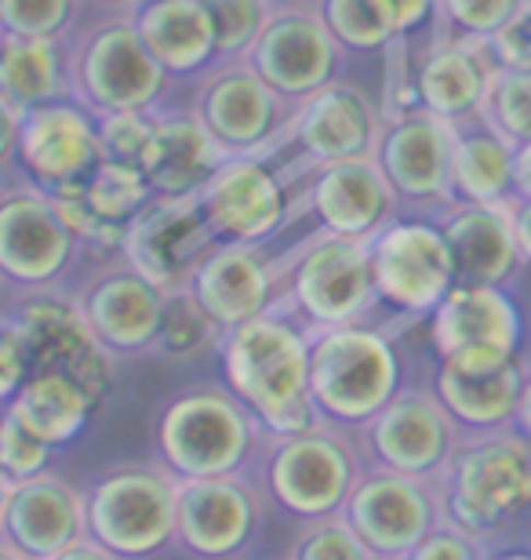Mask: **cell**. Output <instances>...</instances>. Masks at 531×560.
<instances>
[{
	"instance_id": "6da1fadb",
	"label": "cell",
	"mask_w": 531,
	"mask_h": 560,
	"mask_svg": "<svg viewBox=\"0 0 531 560\" xmlns=\"http://www.w3.org/2000/svg\"><path fill=\"white\" fill-rule=\"evenodd\" d=\"M222 375L269 433H299L321 425L310 389V335L277 313L222 331Z\"/></svg>"
},
{
	"instance_id": "7a4b0ae2",
	"label": "cell",
	"mask_w": 531,
	"mask_h": 560,
	"mask_svg": "<svg viewBox=\"0 0 531 560\" xmlns=\"http://www.w3.org/2000/svg\"><path fill=\"white\" fill-rule=\"evenodd\" d=\"M310 389L321 419L368 425L401 394V361L386 335L332 324L310 335Z\"/></svg>"
},
{
	"instance_id": "3957f363",
	"label": "cell",
	"mask_w": 531,
	"mask_h": 560,
	"mask_svg": "<svg viewBox=\"0 0 531 560\" xmlns=\"http://www.w3.org/2000/svg\"><path fill=\"white\" fill-rule=\"evenodd\" d=\"M84 502L88 535L113 557L157 553L178 532V477L168 466L106 469Z\"/></svg>"
},
{
	"instance_id": "277c9868",
	"label": "cell",
	"mask_w": 531,
	"mask_h": 560,
	"mask_svg": "<svg viewBox=\"0 0 531 560\" xmlns=\"http://www.w3.org/2000/svg\"><path fill=\"white\" fill-rule=\"evenodd\" d=\"M252 408L226 389H189L161 411L157 452L175 477L236 474L252 452Z\"/></svg>"
},
{
	"instance_id": "5b68a950",
	"label": "cell",
	"mask_w": 531,
	"mask_h": 560,
	"mask_svg": "<svg viewBox=\"0 0 531 560\" xmlns=\"http://www.w3.org/2000/svg\"><path fill=\"white\" fill-rule=\"evenodd\" d=\"M168 73L153 51L146 48L131 19L99 22L81 37L70 62V84L77 103L103 114H128L142 109L161 98L168 88Z\"/></svg>"
},
{
	"instance_id": "8992f818",
	"label": "cell",
	"mask_w": 531,
	"mask_h": 560,
	"mask_svg": "<svg viewBox=\"0 0 531 560\" xmlns=\"http://www.w3.org/2000/svg\"><path fill=\"white\" fill-rule=\"evenodd\" d=\"M531 506V436L492 433L448 463V521L484 535Z\"/></svg>"
},
{
	"instance_id": "52a82bcc",
	"label": "cell",
	"mask_w": 531,
	"mask_h": 560,
	"mask_svg": "<svg viewBox=\"0 0 531 560\" xmlns=\"http://www.w3.org/2000/svg\"><path fill=\"white\" fill-rule=\"evenodd\" d=\"M360 480L357 455L343 436L321 430L277 433L266 458V485L288 513L302 521L335 517Z\"/></svg>"
},
{
	"instance_id": "ba28073f",
	"label": "cell",
	"mask_w": 531,
	"mask_h": 560,
	"mask_svg": "<svg viewBox=\"0 0 531 560\" xmlns=\"http://www.w3.org/2000/svg\"><path fill=\"white\" fill-rule=\"evenodd\" d=\"M0 557L59 560L88 535V502L66 480L37 474L0 480Z\"/></svg>"
},
{
	"instance_id": "9c48e42d",
	"label": "cell",
	"mask_w": 531,
	"mask_h": 560,
	"mask_svg": "<svg viewBox=\"0 0 531 560\" xmlns=\"http://www.w3.org/2000/svg\"><path fill=\"white\" fill-rule=\"evenodd\" d=\"M371 244L379 299L401 313H434L459 284L448 237L429 222H393L382 226Z\"/></svg>"
},
{
	"instance_id": "30bf717a",
	"label": "cell",
	"mask_w": 531,
	"mask_h": 560,
	"mask_svg": "<svg viewBox=\"0 0 531 560\" xmlns=\"http://www.w3.org/2000/svg\"><path fill=\"white\" fill-rule=\"evenodd\" d=\"M291 302L307 313L313 328L360 320L379 302L376 270H371V244L324 233V241L302 252V259L296 262Z\"/></svg>"
},
{
	"instance_id": "8fae6325",
	"label": "cell",
	"mask_w": 531,
	"mask_h": 560,
	"mask_svg": "<svg viewBox=\"0 0 531 560\" xmlns=\"http://www.w3.org/2000/svg\"><path fill=\"white\" fill-rule=\"evenodd\" d=\"M247 62L266 77L285 98H307L318 88L332 84L343 62V44L318 8H274L266 30L258 33Z\"/></svg>"
},
{
	"instance_id": "7c38bea8",
	"label": "cell",
	"mask_w": 531,
	"mask_h": 560,
	"mask_svg": "<svg viewBox=\"0 0 531 560\" xmlns=\"http://www.w3.org/2000/svg\"><path fill=\"white\" fill-rule=\"evenodd\" d=\"M343 517L354 524L371 557H412L415 546L434 532L440 510L426 477L379 466V474H360Z\"/></svg>"
},
{
	"instance_id": "4fadbf2b",
	"label": "cell",
	"mask_w": 531,
	"mask_h": 560,
	"mask_svg": "<svg viewBox=\"0 0 531 560\" xmlns=\"http://www.w3.org/2000/svg\"><path fill=\"white\" fill-rule=\"evenodd\" d=\"M219 248L211 230L200 219L197 194L194 197H153L139 211L124 237V259L157 288L175 291L194 280L197 266Z\"/></svg>"
},
{
	"instance_id": "5bb4252c",
	"label": "cell",
	"mask_w": 531,
	"mask_h": 560,
	"mask_svg": "<svg viewBox=\"0 0 531 560\" xmlns=\"http://www.w3.org/2000/svg\"><path fill=\"white\" fill-rule=\"evenodd\" d=\"M197 208L219 244H258L285 222L288 197L255 153H236L197 189Z\"/></svg>"
},
{
	"instance_id": "9a60e30c",
	"label": "cell",
	"mask_w": 531,
	"mask_h": 560,
	"mask_svg": "<svg viewBox=\"0 0 531 560\" xmlns=\"http://www.w3.org/2000/svg\"><path fill=\"white\" fill-rule=\"evenodd\" d=\"M15 156L30 183L44 194L84 186L106 161L99 120L88 117L81 106L66 103H48L22 114Z\"/></svg>"
},
{
	"instance_id": "2e32d148",
	"label": "cell",
	"mask_w": 531,
	"mask_h": 560,
	"mask_svg": "<svg viewBox=\"0 0 531 560\" xmlns=\"http://www.w3.org/2000/svg\"><path fill=\"white\" fill-rule=\"evenodd\" d=\"M455 139H459L455 120L440 117L426 106H415L382 120L376 156L401 197L455 200L451 197Z\"/></svg>"
},
{
	"instance_id": "e0dca14e",
	"label": "cell",
	"mask_w": 531,
	"mask_h": 560,
	"mask_svg": "<svg viewBox=\"0 0 531 560\" xmlns=\"http://www.w3.org/2000/svg\"><path fill=\"white\" fill-rule=\"evenodd\" d=\"M285 98L263 73L247 66H219L197 95V117L230 156L255 153L277 139L285 120Z\"/></svg>"
},
{
	"instance_id": "ac0fdd59",
	"label": "cell",
	"mask_w": 531,
	"mask_h": 560,
	"mask_svg": "<svg viewBox=\"0 0 531 560\" xmlns=\"http://www.w3.org/2000/svg\"><path fill=\"white\" fill-rule=\"evenodd\" d=\"M77 233L44 189H8L0 205V270L15 284H51L73 259Z\"/></svg>"
},
{
	"instance_id": "d6986e66",
	"label": "cell",
	"mask_w": 531,
	"mask_h": 560,
	"mask_svg": "<svg viewBox=\"0 0 531 560\" xmlns=\"http://www.w3.org/2000/svg\"><path fill=\"white\" fill-rule=\"evenodd\" d=\"M15 320L30 339L33 372L59 368L92 394L95 405L106 397L113 383V350L95 339L81 306H70V302L59 299H30L15 310Z\"/></svg>"
},
{
	"instance_id": "ffe728a7",
	"label": "cell",
	"mask_w": 531,
	"mask_h": 560,
	"mask_svg": "<svg viewBox=\"0 0 531 560\" xmlns=\"http://www.w3.org/2000/svg\"><path fill=\"white\" fill-rule=\"evenodd\" d=\"M524 389V368L517 353L466 350L440 357L434 394L451 411V419L470 430H499L513 422Z\"/></svg>"
},
{
	"instance_id": "44dd1931",
	"label": "cell",
	"mask_w": 531,
	"mask_h": 560,
	"mask_svg": "<svg viewBox=\"0 0 531 560\" xmlns=\"http://www.w3.org/2000/svg\"><path fill=\"white\" fill-rule=\"evenodd\" d=\"M368 444L382 469L429 477L451 463L455 419L437 394H397L368 422Z\"/></svg>"
},
{
	"instance_id": "7402d4cb",
	"label": "cell",
	"mask_w": 531,
	"mask_h": 560,
	"mask_svg": "<svg viewBox=\"0 0 531 560\" xmlns=\"http://www.w3.org/2000/svg\"><path fill=\"white\" fill-rule=\"evenodd\" d=\"M393 183L376 153L318 164L310 183V211L324 233L371 241L393 211Z\"/></svg>"
},
{
	"instance_id": "603a6c76",
	"label": "cell",
	"mask_w": 531,
	"mask_h": 560,
	"mask_svg": "<svg viewBox=\"0 0 531 560\" xmlns=\"http://www.w3.org/2000/svg\"><path fill=\"white\" fill-rule=\"evenodd\" d=\"M258 499L236 474L178 477V532L183 550L197 557H230L252 539Z\"/></svg>"
},
{
	"instance_id": "cb8c5ba5",
	"label": "cell",
	"mask_w": 531,
	"mask_h": 560,
	"mask_svg": "<svg viewBox=\"0 0 531 560\" xmlns=\"http://www.w3.org/2000/svg\"><path fill=\"white\" fill-rule=\"evenodd\" d=\"M285 131L313 164H327L343 161V156L376 153L382 125L357 88L332 81L313 95L299 98Z\"/></svg>"
},
{
	"instance_id": "d4e9b609",
	"label": "cell",
	"mask_w": 531,
	"mask_h": 560,
	"mask_svg": "<svg viewBox=\"0 0 531 560\" xmlns=\"http://www.w3.org/2000/svg\"><path fill=\"white\" fill-rule=\"evenodd\" d=\"M164 288H157L150 277H142L128 262L124 270L99 277L81 295V313L92 324L95 339L113 353H139L153 350L157 328L164 313Z\"/></svg>"
},
{
	"instance_id": "484cf974",
	"label": "cell",
	"mask_w": 531,
	"mask_h": 560,
	"mask_svg": "<svg viewBox=\"0 0 531 560\" xmlns=\"http://www.w3.org/2000/svg\"><path fill=\"white\" fill-rule=\"evenodd\" d=\"M429 339L440 357L466 350H506L521 346V313L503 284H455L429 313Z\"/></svg>"
},
{
	"instance_id": "4316f807",
	"label": "cell",
	"mask_w": 531,
	"mask_h": 560,
	"mask_svg": "<svg viewBox=\"0 0 531 560\" xmlns=\"http://www.w3.org/2000/svg\"><path fill=\"white\" fill-rule=\"evenodd\" d=\"M455 259L459 284H506L521 266V244L513 230V205H477L459 200L440 222Z\"/></svg>"
},
{
	"instance_id": "83f0119b",
	"label": "cell",
	"mask_w": 531,
	"mask_h": 560,
	"mask_svg": "<svg viewBox=\"0 0 531 560\" xmlns=\"http://www.w3.org/2000/svg\"><path fill=\"white\" fill-rule=\"evenodd\" d=\"M186 288L200 299L219 331L255 320L274 302V273L255 244H219Z\"/></svg>"
},
{
	"instance_id": "f1b7e54d",
	"label": "cell",
	"mask_w": 531,
	"mask_h": 560,
	"mask_svg": "<svg viewBox=\"0 0 531 560\" xmlns=\"http://www.w3.org/2000/svg\"><path fill=\"white\" fill-rule=\"evenodd\" d=\"M219 139L211 136L205 120L194 114H164L153 117V139L146 150L142 175L150 178L157 197H194L226 161Z\"/></svg>"
},
{
	"instance_id": "f546056e",
	"label": "cell",
	"mask_w": 531,
	"mask_h": 560,
	"mask_svg": "<svg viewBox=\"0 0 531 560\" xmlns=\"http://www.w3.org/2000/svg\"><path fill=\"white\" fill-rule=\"evenodd\" d=\"M492 44L481 37L448 40L426 55L415 70V95L419 106L434 109L440 117L470 120L484 109L488 84L495 73Z\"/></svg>"
},
{
	"instance_id": "4dcf8cb0",
	"label": "cell",
	"mask_w": 531,
	"mask_h": 560,
	"mask_svg": "<svg viewBox=\"0 0 531 560\" xmlns=\"http://www.w3.org/2000/svg\"><path fill=\"white\" fill-rule=\"evenodd\" d=\"M131 22L153 59L172 77L197 73L211 59H219L215 22L205 0H142L131 11Z\"/></svg>"
},
{
	"instance_id": "1f68e13d",
	"label": "cell",
	"mask_w": 531,
	"mask_h": 560,
	"mask_svg": "<svg viewBox=\"0 0 531 560\" xmlns=\"http://www.w3.org/2000/svg\"><path fill=\"white\" fill-rule=\"evenodd\" d=\"M455 161H451V197L477 205H506L513 200V150L503 131H495L481 114L473 125L455 120Z\"/></svg>"
},
{
	"instance_id": "d6a6232c",
	"label": "cell",
	"mask_w": 531,
	"mask_h": 560,
	"mask_svg": "<svg viewBox=\"0 0 531 560\" xmlns=\"http://www.w3.org/2000/svg\"><path fill=\"white\" fill-rule=\"evenodd\" d=\"M4 408L15 411L51 447H62L77 441V433L88 425V416L95 411V400L73 375L59 372V368H48V372H33L26 378V386Z\"/></svg>"
},
{
	"instance_id": "836d02e7",
	"label": "cell",
	"mask_w": 531,
	"mask_h": 560,
	"mask_svg": "<svg viewBox=\"0 0 531 560\" xmlns=\"http://www.w3.org/2000/svg\"><path fill=\"white\" fill-rule=\"evenodd\" d=\"M62 51L55 37H22L4 33V51H0V95L4 106H15L22 114L48 103H62L70 92Z\"/></svg>"
},
{
	"instance_id": "e575fe53",
	"label": "cell",
	"mask_w": 531,
	"mask_h": 560,
	"mask_svg": "<svg viewBox=\"0 0 531 560\" xmlns=\"http://www.w3.org/2000/svg\"><path fill=\"white\" fill-rule=\"evenodd\" d=\"M84 197H88L92 215L99 219L95 244H103V248H124L128 226L139 219V211L150 205L157 194L142 172L103 161L95 167V175L84 183Z\"/></svg>"
},
{
	"instance_id": "d590c367",
	"label": "cell",
	"mask_w": 531,
	"mask_h": 560,
	"mask_svg": "<svg viewBox=\"0 0 531 560\" xmlns=\"http://www.w3.org/2000/svg\"><path fill=\"white\" fill-rule=\"evenodd\" d=\"M219 331V324L208 317V310L200 306V299L189 288H175L164 295L161 328H157L153 350L168 357H189L200 346L211 342V335Z\"/></svg>"
},
{
	"instance_id": "8d00e7d4",
	"label": "cell",
	"mask_w": 531,
	"mask_h": 560,
	"mask_svg": "<svg viewBox=\"0 0 531 560\" xmlns=\"http://www.w3.org/2000/svg\"><path fill=\"white\" fill-rule=\"evenodd\" d=\"M481 117L488 120L495 131H503L510 142H528L531 139V70L495 66Z\"/></svg>"
},
{
	"instance_id": "74e56055",
	"label": "cell",
	"mask_w": 531,
	"mask_h": 560,
	"mask_svg": "<svg viewBox=\"0 0 531 560\" xmlns=\"http://www.w3.org/2000/svg\"><path fill=\"white\" fill-rule=\"evenodd\" d=\"M205 8L215 22L219 59H247L277 4L274 0H205Z\"/></svg>"
},
{
	"instance_id": "f35d334b",
	"label": "cell",
	"mask_w": 531,
	"mask_h": 560,
	"mask_svg": "<svg viewBox=\"0 0 531 560\" xmlns=\"http://www.w3.org/2000/svg\"><path fill=\"white\" fill-rule=\"evenodd\" d=\"M318 11L349 51H379L393 44V33L382 22L376 0H318Z\"/></svg>"
},
{
	"instance_id": "ab89813d",
	"label": "cell",
	"mask_w": 531,
	"mask_h": 560,
	"mask_svg": "<svg viewBox=\"0 0 531 560\" xmlns=\"http://www.w3.org/2000/svg\"><path fill=\"white\" fill-rule=\"evenodd\" d=\"M51 444L22 422L15 411L4 408L0 422V480H30L48 469Z\"/></svg>"
},
{
	"instance_id": "60d3db41",
	"label": "cell",
	"mask_w": 531,
	"mask_h": 560,
	"mask_svg": "<svg viewBox=\"0 0 531 560\" xmlns=\"http://www.w3.org/2000/svg\"><path fill=\"white\" fill-rule=\"evenodd\" d=\"M150 139H153V117L142 114V109L99 117V142H103V156L113 164H124V167L142 172Z\"/></svg>"
},
{
	"instance_id": "b9f144b4",
	"label": "cell",
	"mask_w": 531,
	"mask_h": 560,
	"mask_svg": "<svg viewBox=\"0 0 531 560\" xmlns=\"http://www.w3.org/2000/svg\"><path fill=\"white\" fill-rule=\"evenodd\" d=\"M291 553L302 560H371L365 539L354 532V524L343 513L313 521V528L302 532V539L291 546Z\"/></svg>"
},
{
	"instance_id": "7bdbcfd3",
	"label": "cell",
	"mask_w": 531,
	"mask_h": 560,
	"mask_svg": "<svg viewBox=\"0 0 531 560\" xmlns=\"http://www.w3.org/2000/svg\"><path fill=\"white\" fill-rule=\"evenodd\" d=\"M73 11L77 0H0V26L22 37H59Z\"/></svg>"
},
{
	"instance_id": "ee69618b",
	"label": "cell",
	"mask_w": 531,
	"mask_h": 560,
	"mask_svg": "<svg viewBox=\"0 0 531 560\" xmlns=\"http://www.w3.org/2000/svg\"><path fill=\"white\" fill-rule=\"evenodd\" d=\"M524 0H437V15H445V22L459 37H481L488 40L492 33H499L517 8Z\"/></svg>"
},
{
	"instance_id": "f6af8a7d",
	"label": "cell",
	"mask_w": 531,
	"mask_h": 560,
	"mask_svg": "<svg viewBox=\"0 0 531 560\" xmlns=\"http://www.w3.org/2000/svg\"><path fill=\"white\" fill-rule=\"evenodd\" d=\"M30 375H33L30 339H26V331H22V324L15 317H8L4 339H0V397H4V405L26 386Z\"/></svg>"
},
{
	"instance_id": "bcb514c9",
	"label": "cell",
	"mask_w": 531,
	"mask_h": 560,
	"mask_svg": "<svg viewBox=\"0 0 531 560\" xmlns=\"http://www.w3.org/2000/svg\"><path fill=\"white\" fill-rule=\"evenodd\" d=\"M492 55L499 66H517V70H531V0H524L513 11L510 22L488 37Z\"/></svg>"
},
{
	"instance_id": "7dc6e473",
	"label": "cell",
	"mask_w": 531,
	"mask_h": 560,
	"mask_svg": "<svg viewBox=\"0 0 531 560\" xmlns=\"http://www.w3.org/2000/svg\"><path fill=\"white\" fill-rule=\"evenodd\" d=\"M481 546L473 542V532H466L462 524H434V532L426 535V539L415 546V560H470L477 557Z\"/></svg>"
},
{
	"instance_id": "c3c4849f",
	"label": "cell",
	"mask_w": 531,
	"mask_h": 560,
	"mask_svg": "<svg viewBox=\"0 0 531 560\" xmlns=\"http://www.w3.org/2000/svg\"><path fill=\"white\" fill-rule=\"evenodd\" d=\"M382 22L390 26L393 40H404L437 11V0H376Z\"/></svg>"
},
{
	"instance_id": "681fc988",
	"label": "cell",
	"mask_w": 531,
	"mask_h": 560,
	"mask_svg": "<svg viewBox=\"0 0 531 560\" xmlns=\"http://www.w3.org/2000/svg\"><path fill=\"white\" fill-rule=\"evenodd\" d=\"M513 197L531 200V139L517 142L513 150Z\"/></svg>"
},
{
	"instance_id": "f907efd6",
	"label": "cell",
	"mask_w": 531,
	"mask_h": 560,
	"mask_svg": "<svg viewBox=\"0 0 531 560\" xmlns=\"http://www.w3.org/2000/svg\"><path fill=\"white\" fill-rule=\"evenodd\" d=\"M513 205V230H517V244H521L524 262H531V200H510Z\"/></svg>"
},
{
	"instance_id": "816d5d0a",
	"label": "cell",
	"mask_w": 531,
	"mask_h": 560,
	"mask_svg": "<svg viewBox=\"0 0 531 560\" xmlns=\"http://www.w3.org/2000/svg\"><path fill=\"white\" fill-rule=\"evenodd\" d=\"M513 430L531 436V378H524V389H521V400H517V411H513Z\"/></svg>"
},
{
	"instance_id": "f5cc1de1",
	"label": "cell",
	"mask_w": 531,
	"mask_h": 560,
	"mask_svg": "<svg viewBox=\"0 0 531 560\" xmlns=\"http://www.w3.org/2000/svg\"><path fill=\"white\" fill-rule=\"evenodd\" d=\"M95 4H139V0H95Z\"/></svg>"
},
{
	"instance_id": "db71d44e",
	"label": "cell",
	"mask_w": 531,
	"mask_h": 560,
	"mask_svg": "<svg viewBox=\"0 0 531 560\" xmlns=\"http://www.w3.org/2000/svg\"><path fill=\"white\" fill-rule=\"evenodd\" d=\"M277 8H291V4H302V0H274Z\"/></svg>"
}]
</instances>
